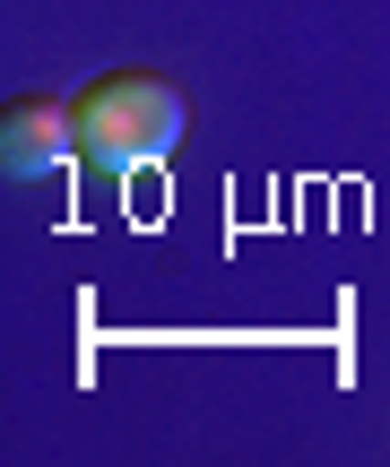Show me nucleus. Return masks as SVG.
<instances>
[{
  "label": "nucleus",
  "instance_id": "f257e3e1",
  "mask_svg": "<svg viewBox=\"0 0 390 467\" xmlns=\"http://www.w3.org/2000/svg\"><path fill=\"white\" fill-rule=\"evenodd\" d=\"M191 130V104L165 69H104L79 87V156L104 173H139L165 165Z\"/></svg>",
  "mask_w": 390,
  "mask_h": 467
},
{
  "label": "nucleus",
  "instance_id": "f03ea898",
  "mask_svg": "<svg viewBox=\"0 0 390 467\" xmlns=\"http://www.w3.org/2000/svg\"><path fill=\"white\" fill-rule=\"evenodd\" d=\"M79 156V96H17L0 113V165L17 182H44Z\"/></svg>",
  "mask_w": 390,
  "mask_h": 467
}]
</instances>
